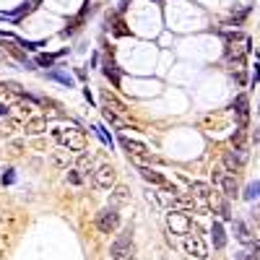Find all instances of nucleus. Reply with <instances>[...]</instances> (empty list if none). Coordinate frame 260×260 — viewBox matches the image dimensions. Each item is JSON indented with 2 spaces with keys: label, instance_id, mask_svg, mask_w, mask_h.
Wrapping results in <instances>:
<instances>
[{
  "label": "nucleus",
  "instance_id": "393cba45",
  "mask_svg": "<svg viewBox=\"0 0 260 260\" xmlns=\"http://www.w3.org/2000/svg\"><path fill=\"white\" fill-rule=\"evenodd\" d=\"M94 130H96V136H99V138H102V141H104L107 146H112V138H110V136H107V130H104L102 125H96Z\"/></svg>",
  "mask_w": 260,
  "mask_h": 260
},
{
  "label": "nucleus",
  "instance_id": "bb28decb",
  "mask_svg": "<svg viewBox=\"0 0 260 260\" xmlns=\"http://www.w3.org/2000/svg\"><path fill=\"white\" fill-rule=\"evenodd\" d=\"M8 115V107H3V104H0V117H6Z\"/></svg>",
  "mask_w": 260,
  "mask_h": 260
},
{
  "label": "nucleus",
  "instance_id": "6e6552de",
  "mask_svg": "<svg viewBox=\"0 0 260 260\" xmlns=\"http://www.w3.org/2000/svg\"><path fill=\"white\" fill-rule=\"evenodd\" d=\"M115 182H117L115 167H112V164H99L96 172H94V185H96L99 190H112Z\"/></svg>",
  "mask_w": 260,
  "mask_h": 260
},
{
  "label": "nucleus",
  "instance_id": "20e7f679",
  "mask_svg": "<svg viewBox=\"0 0 260 260\" xmlns=\"http://www.w3.org/2000/svg\"><path fill=\"white\" fill-rule=\"evenodd\" d=\"M110 255H112V260H133L136 245H133V237H130V232H122L117 240L112 242Z\"/></svg>",
  "mask_w": 260,
  "mask_h": 260
},
{
  "label": "nucleus",
  "instance_id": "6ab92c4d",
  "mask_svg": "<svg viewBox=\"0 0 260 260\" xmlns=\"http://www.w3.org/2000/svg\"><path fill=\"white\" fill-rule=\"evenodd\" d=\"M211 234H213V245L221 250V247L226 245V234H224V226H221L219 221H213V226H211Z\"/></svg>",
  "mask_w": 260,
  "mask_h": 260
},
{
  "label": "nucleus",
  "instance_id": "9b49d317",
  "mask_svg": "<svg viewBox=\"0 0 260 260\" xmlns=\"http://www.w3.org/2000/svg\"><path fill=\"white\" fill-rule=\"evenodd\" d=\"M187 192L195 198V203H203V206H208L211 201H213V190H211V185H206V182H190V187H187Z\"/></svg>",
  "mask_w": 260,
  "mask_h": 260
},
{
  "label": "nucleus",
  "instance_id": "7ed1b4c3",
  "mask_svg": "<svg viewBox=\"0 0 260 260\" xmlns=\"http://www.w3.org/2000/svg\"><path fill=\"white\" fill-rule=\"evenodd\" d=\"M182 247H185V252L187 255H192V257H198V260H206L208 257V247H206V242H203V237L198 234V229H190V232H185L182 234Z\"/></svg>",
  "mask_w": 260,
  "mask_h": 260
},
{
  "label": "nucleus",
  "instance_id": "aec40b11",
  "mask_svg": "<svg viewBox=\"0 0 260 260\" xmlns=\"http://www.w3.org/2000/svg\"><path fill=\"white\" fill-rule=\"evenodd\" d=\"M102 112H104V120H107V122H112V125H117V127H125L122 117H120L115 110H110V107H102Z\"/></svg>",
  "mask_w": 260,
  "mask_h": 260
},
{
  "label": "nucleus",
  "instance_id": "412c9836",
  "mask_svg": "<svg viewBox=\"0 0 260 260\" xmlns=\"http://www.w3.org/2000/svg\"><path fill=\"white\" fill-rule=\"evenodd\" d=\"M245 198H247V201L260 198V182H250V185H247V190H245Z\"/></svg>",
  "mask_w": 260,
  "mask_h": 260
},
{
  "label": "nucleus",
  "instance_id": "423d86ee",
  "mask_svg": "<svg viewBox=\"0 0 260 260\" xmlns=\"http://www.w3.org/2000/svg\"><path fill=\"white\" fill-rule=\"evenodd\" d=\"M213 185L224 192V198H234L237 195V180H234L232 172H226L224 167L213 169Z\"/></svg>",
  "mask_w": 260,
  "mask_h": 260
},
{
  "label": "nucleus",
  "instance_id": "5701e85b",
  "mask_svg": "<svg viewBox=\"0 0 260 260\" xmlns=\"http://www.w3.org/2000/svg\"><path fill=\"white\" fill-rule=\"evenodd\" d=\"M237 237H240V240L247 245L250 242V232H247V226L245 224H237Z\"/></svg>",
  "mask_w": 260,
  "mask_h": 260
},
{
  "label": "nucleus",
  "instance_id": "ddd939ff",
  "mask_svg": "<svg viewBox=\"0 0 260 260\" xmlns=\"http://www.w3.org/2000/svg\"><path fill=\"white\" fill-rule=\"evenodd\" d=\"M47 130V120L45 117H29L24 120V125H21V133H26V136H42Z\"/></svg>",
  "mask_w": 260,
  "mask_h": 260
},
{
  "label": "nucleus",
  "instance_id": "9d476101",
  "mask_svg": "<svg viewBox=\"0 0 260 260\" xmlns=\"http://www.w3.org/2000/svg\"><path fill=\"white\" fill-rule=\"evenodd\" d=\"M167 224L172 232H177V234H185L192 229V221H190V216L185 211H169L167 213Z\"/></svg>",
  "mask_w": 260,
  "mask_h": 260
},
{
  "label": "nucleus",
  "instance_id": "1a4fd4ad",
  "mask_svg": "<svg viewBox=\"0 0 260 260\" xmlns=\"http://www.w3.org/2000/svg\"><path fill=\"white\" fill-rule=\"evenodd\" d=\"M245 161H247V148L245 146L242 148H232V151L224 154V169L232 172V175H237V172L245 167Z\"/></svg>",
  "mask_w": 260,
  "mask_h": 260
},
{
  "label": "nucleus",
  "instance_id": "a878e982",
  "mask_svg": "<svg viewBox=\"0 0 260 260\" xmlns=\"http://www.w3.org/2000/svg\"><path fill=\"white\" fill-rule=\"evenodd\" d=\"M11 182H16V175H13V169H8L6 175H3V185H11Z\"/></svg>",
  "mask_w": 260,
  "mask_h": 260
},
{
  "label": "nucleus",
  "instance_id": "c85d7f7f",
  "mask_svg": "<svg viewBox=\"0 0 260 260\" xmlns=\"http://www.w3.org/2000/svg\"><path fill=\"white\" fill-rule=\"evenodd\" d=\"M133 260H136V257H133Z\"/></svg>",
  "mask_w": 260,
  "mask_h": 260
},
{
  "label": "nucleus",
  "instance_id": "2eb2a0df",
  "mask_svg": "<svg viewBox=\"0 0 260 260\" xmlns=\"http://www.w3.org/2000/svg\"><path fill=\"white\" fill-rule=\"evenodd\" d=\"M11 110L18 120H29V117H34V102L31 99H16Z\"/></svg>",
  "mask_w": 260,
  "mask_h": 260
},
{
  "label": "nucleus",
  "instance_id": "4be33fe9",
  "mask_svg": "<svg viewBox=\"0 0 260 260\" xmlns=\"http://www.w3.org/2000/svg\"><path fill=\"white\" fill-rule=\"evenodd\" d=\"M68 182L71 185H81L83 182V175H81L78 169H68Z\"/></svg>",
  "mask_w": 260,
  "mask_h": 260
},
{
  "label": "nucleus",
  "instance_id": "0eeeda50",
  "mask_svg": "<svg viewBox=\"0 0 260 260\" xmlns=\"http://www.w3.org/2000/svg\"><path fill=\"white\" fill-rule=\"evenodd\" d=\"M120 226V213L110 206V208H102L99 213H96V229L102 232V234H112L115 229Z\"/></svg>",
  "mask_w": 260,
  "mask_h": 260
},
{
  "label": "nucleus",
  "instance_id": "4468645a",
  "mask_svg": "<svg viewBox=\"0 0 260 260\" xmlns=\"http://www.w3.org/2000/svg\"><path fill=\"white\" fill-rule=\"evenodd\" d=\"M138 169H141V177H143L146 182L156 185V187H169V182H167V177L161 175V172L151 169V167H146V164H138Z\"/></svg>",
  "mask_w": 260,
  "mask_h": 260
},
{
  "label": "nucleus",
  "instance_id": "dca6fc26",
  "mask_svg": "<svg viewBox=\"0 0 260 260\" xmlns=\"http://www.w3.org/2000/svg\"><path fill=\"white\" fill-rule=\"evenodd\" d=\"M102 104H104V107H112L115 112H127V107H125L112 91H102Z\"/></svg>",
  "mask_w": 260,
  "mask_h": 260
},
{
  "label": "nucleus",
  "instance_id": "a211bd4d",
  "mask_svg": "<svg viewBox=\"0 0 260 260\" xmlns=\"http://www.w3.org/2000/svg\"><path fill=\"white\" fill-rule=\"evenodd\" d=\"M234 112H237V120H240V125L247 122V96H237V102H234Z\"/></svg>",
  "mask_w": 260,
  "mask_h": 260
},
{
  "label": "nucleus",
  "instance_id": "cd10ccee",
  "mask_svg": "<svg viewBox=\"0 0 260 260\" xmlns=\"http://www.w3.org/2000/svg\"><path fill=\"white\" fill-rule=\"evenodd\" d=\"M6 91H8V89H6V86H0V94H6Z\"/></svg>",
  "mask_w": 260,
  "mask_h": 260
},
{
  "label": "nucleus",
  "instance_id": "f257e3e1",
  "mask_svg": "<svg viewBox=\"0 0 260 260\" xmlns=\"http://www.w3.org/2000/svg\"><path fill=\"white\" fill-rule=\"evenodd\" d=\"M247 52H250V37L247 34H242V31L226 34V60L232 65V71H242Z\"/></svg>",
  "mask_w": 260,
  "mask_h": 260
},
{
  "label": "nucleus",
  "instance_id": "f03ea898",
  "mask_svg": "<svg viewBox=\"0 0 260 260\" xmlns=\"http://www.w3.org/2000/svg\"><path fill=\"white\" fill-rule=\"evenodd\" d=\"M52 138L62 146V148H68V151H76V154H81V151L86 148V133L81 127H57L52 130Z\"/></svg>",
  "mask_w": 260,
  "mask_h": 260
},
{
  "label": "nucleus",
  "instance_id": "f3484780",
  "mask_svg": "<svg viewBox=\"0 0 260 260\" xmlns=\"http://www.w3.org/2000/svg\"><path fill=\"white\" fill-rule=\"evenodd\" d=\"M127 198H130V192H127V187H122V185L112 187V192H110V203H112V208L127 203Z\"/></svg>",
  "mask_w": 260,
  "mask_h": 260
},
{
  "label": "nucleus",
  "instance_id": "39448f33",
  "mask_svg": "<svg viewBox=\"0 0 260 260\" xmlns=\"http://www.w3.org/2000/svg\"><path fill=\"white\" fill-rule=\"evenodd\" d=\"M120 146H122V148H125L127 154L133 156L138 164H143V161H154V156H151L148 146H146V143H141V141H133V138L122 136V138H120Z\"/></svg>",
  "mask_w": 260,
  "mask_h": 260
},
{
  "label": "nucleus",
  "instance_id": "b1692460",
  "mask_svg": "<svg viewBox=\"0 0 260 260\" xmlns=\"http://www.w3.org/2000/svg\"><path fill=\"white\" fill-rule=\"evenodd\" d=\"M50 76H52L55 81H60V83H65V86H71V83H73V78H71V76H65V73H60V71H52Z\"/></svg>",
  "mask_w": 260,
  "mask_h": 260
},
{
  "label": "nucleus",
  "instance_id": "f8f14e48",
  "mask_svg": "<svg viewBox=\"0 0 260 260\" xmlns=\"http://www.w3.org/2000/svg\"><path fill=\"white\" fill-rule=\"evenodd\" d=\"M78 156H81V154H76V151L62 148V151H55V154H52V161H55L57 167H62L65 172H68V169H73V167L78 164Z\"/></svg>",
  "mask_w": 260,
  "mask_h": 260
}]
</instances>
